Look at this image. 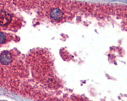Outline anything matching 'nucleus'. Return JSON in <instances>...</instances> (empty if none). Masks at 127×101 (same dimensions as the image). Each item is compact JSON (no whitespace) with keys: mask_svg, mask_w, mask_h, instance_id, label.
Instances as JSON below:
<instances>
[{"mask_svg":"<svg viewBox=\"0 0 127 101\" xmlns=\"http://www.w3.org/2000/svg\"><path fill=\"white\" fill-rule=\"evenodd\" d=\"M12 20V16L5 11H0V26H6Z\"/></svg>","mask_w":127,"mask_h":101,"instance_id":"1","label":"nucleus"},{"mask_svg":"<svg viewBox=\"0 0 127 101\" xmlns=\"http://www.w3.org/2000/svg\"><path fill=\"white\" fill-rule=\"evenodd\" d=\"M63 12L58 8L53 9L50 12V17L53 20H59L62 17Z\"/></svg>","mask_w":127,"mask_h":101,"instance_id":"2","label":"nucleus"},{"mask_svg":"<svg viewBox=\"0 0 127 101\" xmlns=\"http://www.w3.org/2000/svg\"><path fill=\"white\" fill-rule=\"evenodd\" d=\"M6 39V38L5 34L3 33H1V32H0V44H3L5 43Z\"/></svg>","mask_w":127,"mask_h":101,"instance_id":"3","label":"nucleus"}]
</instances>
